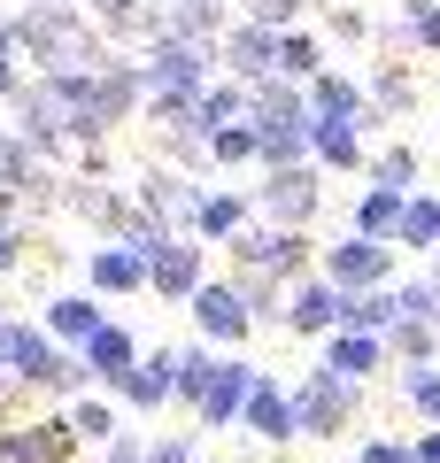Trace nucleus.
Segmentation results:
<instances>
[{"instance_id":"2","label":"nucleus","mask_w":440,"mask_h":463,"mask_svg":"<svg viewBox=\"0 0 440 463\" xmlns=\"http://www.w3.org/2000/svg\"><path fill=\"white\" fill-rule=\"evenodd\" d=\"M317 263H325V248H317L310 232H286V224H247L240 240H232V270H240V279L293 286V279H310Z\"/></svg>"},{"instance_id":"45","label":"nucleus","mask_w":440,"mask_h":463,"mask_svg":"<svg viewBox=\"0 0 440 463\" xmlns=\"http://www.w3.org/2000/svg\"><path fill=\"white\" fill-rule=\"evenodd\" d=\"M425 279H433V286H440V255H433V270H425Z\"/></svg>"},{"instance_id":"37","label":"nucleus","mask_w":440,"mask_h":463,"mask_svg":"<svg viewBox=\"0 0 440 463\" xmlns=\"http://www.w3.org/2000/svg\"><path fill=\"white\" fill-rule=\"evenodd\" d=\"M356 463H417V448H409V432H363Z\"/></svg>"},{"instance_id":"44","label":"nucleus","mask_w":440,"mask_h":463,"mask_svg":"<svg viewBox=\"0 0 440 463\" xmlns=\"http://www.w3.org/2000/svg\"><path fill=\"white\" fill-rule=\"evenodd\" d=\"M16 394H24V386H16V379H8V371H0V410H8V402H16Z\"/></svg>"},{"instance_id":"23","label":"nucleus","mask_w":440,"mask_h":463,"mask_svg":"<svg viewBox=\"0 0 440 463\" xmlns=\"http://www.w3.org/2000/svg\"><path fill=\"white\" fill-rule=\"evenodd\" d=\"M402 209H409V194H394V185H363L356 209H348V232H363V240H394V232H402Z\"/></svg>"},{"instance_id":"34","label":"nucleus","mask_w":440,"mask_h":463,"mask_svg":"<svg viewBox=\"0 0 440 463\" xmlns=\"http://www.w3.org/2000/svg\"><path fill=\"white\" fill-rule=\"evenodd\" d=\"M394 39H417L425 54H440V0H409L402 8V32Z\"/></svg>"},{"instance_id":"12","label":"nucleus","mask_w":440,"mask_h":463,"mask_svg":"<svg viewBox=\"0 0 440 463\" xmlns=\"http://www.w3.org/2000/svg\"><path fill=\"white\" fill-rule=\"evenodd\" d=\"M240 432L255 448H293V440H301V425H293V379L263 371L255 394H247V410H240Z\"/></svg>"},{"instance_id":"16","label":"nucleus","mask_w":440,"mask_h":463,"mask_svg":"<svg viewBox=\"0 0 440 463\" xmlns=\"http://www.w3.org/2000/svg\"><path fill=\"white\" fill-rule=\"evenodd\" d=\"M325 371H340V379H356V386H371L378 371H394V347H387V332H332L325 340V355H317Z\"/></svg>"},{"instance_id":"27","label":"nucleus","mask_w":440,"mask_h":463,"mask_svg":"<svg viewBox=\"0 0 440 463\" xmlns=\"http://www.w3.org/2000/svg\"><path fill=\"white\" fill-rule=\"evenodd\" d=\"M394 248L440 255V201H433V194H409V209H402V232H394Z\"/></svg>"},{"instance_id":"8","label":"nucleus","mask_w":440,"mask_h":463,"mask_svg":"<svg viewBox=\"0 0 440 463\" xmlns=\"http://www.w3.org/2000/svg\"><path fill=\"white\" fill-rule=\"evenodd\" d=\"M85 432L70 410H47V417H16L0 425V463H78Z\"/></svg>"},{"instance_id":"13","label":"nucleus","mask_w":440,"mask_h":463,"mask_svg":"<svg viewBox=\"0 0 440 463\" xmlns=\"http://www.w3.org/2000/svg\"><path fill=\"white\" fill-rule=\"evenodd\" d=\"M16 132L32 139V147L47 155V163L70 147V109H62V93H54L47 78H32V85L16 93Z\"/></svg>"},{"instance_id":"26","label":"nucleus","mask_w":440,"mask_h":463,"mask_svg":"<svg viewBox=\"0 0 440 463\" xmlns=\"http://www.w3.org/2000/svg\"><path fill=\"white\" fill-rule=\"evenodd\" d=\"M387 347H394V371H433L440 364V325H394L387 332Z\"/></svg>"},{"instance_id":"15","label":"nucleus","mask_w":440,"mask_h":463,"mask_svg":"<svg viewBox=\"0 0 440 463\" xmlns=\"http://www.w3.org/2000/svg\"><path fill=\"white\" fill-rule=\"evenodd\" d=\"M116 402H124L131 417H163L170 402H178V347H147V364L116 386Z\"/></svg>"},{"instance_id":"40","label":"nucleus","mask_w":440,"mask_h":463,"mask_svg":"<svg viewBox=\"0 0 440 463\" xmlns=\"http://www.w3.org/2000/svg\"><path fill=\"white\" fill-rule=\"evenodd\" d=\"M93 463H147V432H131V425H124V432H116V440L100 448Z\"/></svg>"},{"instance_id":"28","label":"nucleus","mask_w":440,"mask_h":463,"mask_svg":"<svg viewBox=\"0 0 440 463\" xmlns=\"http://www.w3.org/2000/svg\"><path fill=\"white\" fill-rule=\"evenodd\" d=\"M70 417H78L85 448H109L116 432H124V402H116V394H85V402H70Z\"/></svg>"},{"instance_id":"30","label":"nucleus","mask_w":440,"mask_h":463,"mask_svg":"<svg viewBox=\"0 0 440 463\" xmlns=\"http://www.w3.org/2000/svg\"><path fill=\"white\" fill-rule=\"evenodd\" d=\"M409 100H417V78H409L402 62H378L371 70V109L378 116H409Z\"/></svg>"},{"instance_id":"46","label":"nucleus","mask_w":440,"mask_h":463,"mask_svg":"<svg viewBox=\"0 0 440 463\" xmlns=\"http://www.w3.org/2000/svg\"><path fill=\"white\" fill-rule=\"evenodd\" d=\"M209 463H240V456H209Z\"/></svg>"},{"instance_id":"5","label":"nucleus","mask_w":440,"mask_h":463,"mask_svg":"<svg viewBox=\"0 0 440 463\" xmlns=\"http://www.w3.org/2000/svg\"><path fill=\"white\" fill-rule=\"evenodd\" d=\"M255 332H263V325H255V301H247V279H209V286L194 294V340L240 355Z\"/></svg>"},{"instance_id":"36","label":"nucleus","mask_w":440,"mask_h":463,"mask_svg":"<svg viewBox=\"0 0 440 463\" xmlns=\"http://www.w3.org/2000/svg\"><path fill=\"white\" fill-rule=\"evenodd\" d=\"M147 463H209L201 432H147Z\"/></svg>"},{"instance_id":"10","label":"nucleus","mask_w":440,"mask_h":463,"mask_svg":"<svg viewBox=\"0 0 440 463\" xmlns=\"http://www.w3.org/2000/svg\"><path fill=\"white\" fill-rule=\"evenodd\" d=\"M255 379H263V364H247V355H216L209 394H201V410H194V432H240V410H247V394H255Z\"/></svg>"},{"instance_id":"3","label":"nucleus","mask_w":440,"mask_h":463,"mask_svg":"<svg viewBox=\"0 0 440 463\" xmlns=\"http://www.w3.org/2000/svg\"><path fill=\"white\" fill-rule=\"evenodd\" d=\"M16 47L32 54V62L54 70H100V47H93V24L78 16V8H32V16L16 24Z\"/></svg>"},{"instance_id":"20","label":"nucleus","mask_w":440,"mask_h":463,"mask_svg":"<svg viewBox=\"0 0 440 463\" xmlns=\"http://www.w3.org/2000/svg\"><path fill=\"white\" fill-rule=\"evenodd\" d=\"M225 62L240 85H263L278 78V32H263V24H240V32H225Z\"/></svg>"},{"instance_id":"25","label":"nucleus","mask_w":440,"mask_h":463,"mask_svg":"<svg viewBox=\"0 0 440 463\" xmlns=\"http://www.w3.org/2000/svg\"><path fill=\"white\" fill-rule=\"evenodd\" d=\"M417 170H425V155L409 147V139H387V147L371 155L363 178H371V185H394V194H417Z\"/></svg>"},{"instance_id":"7","label":"nucleus","mask_w":440,"mask_h":463,"mask_svg":"<svg viewBox=\"0 0 440 463\" xmlns=\"http://www.w3.org/2000/svg\"><path fill=\"white\" fill-rule=\"evenodd\" d=\"M317 209H325V170H317V163L263 170V185H255V216H263V224L310 232V224H317Z\"/></svg>"},{"instance_id":"17","label":"nucleus","mask_w":440,"mask_h":463,"mask_svg":"<svg viewBox=\"0 0 440 463\" xmlns=\"http://www.w3.org/2000/svg\"><path fill=\"white\" fill-rule=\"evenodd\" d=\"M310 116H325V124H387V116L371 109V85H356L348 70H325V78H310Z\"/></svg>"},{"instance_id":"18","label":"nucleus","mask_w":440,"mask_h":463,"mask_svg":"<svg viewBox=\"0 0 440 463\" xmlns=\"http://www.w3.org/2000/svg\"><path fill=\"white\" fill-rule=\"evenodd\" d=\"M85 294H147V248L100 240V248L85 255Z\"/></svg>"},{"instance_id":"41","label":"nucleus","mask_w":440,"mask_h":463,"mask_svg":"<svg viewBox=\"0 0 440 463\" xmlns=\"http://www.w3.org/2000/svg\"><path fill=\"white\" fill-rule=\"evenodd\" d=\"M24 270V224H0V279Z\"/></svg>"},{"instance_id":"11","label":"nucleus","mask_w":440,"mask_h":463,"mask_svg":"<svg viewBox=\"0 0 440 463\" xmlns=\"http://www.w3.org/2000/svg\"><path fill=\"white\" fill-rule=\"evenodd\" d=\"M340 325H348V294L325 279V270H310V279L286 286V332L293 340H332Z\"/></svg>"},{"instance_id":"43","label":"nucleus","mask_w":440,"mask_h":463,"mask_svg":"<svg viewBox=\"0 0 440 463\" xmlns=\"http://www.w3.org/2000/svg\"><path fill=\"white\" fill-rule=\"evenodd\" d=\"M409 448H417V463H440V425H417V432H409Z\"/></svg>"},{"instance_id":"42","label":"nucleus","mask_w":440,"mask_h":463,"mask_svg":"<svg viewBox=\"0 0 440 463\" xmlns=\"http://www.w3.org/2000/svg\"><path fill=\"white\" fill-rule=\"evenodd\" d=\"M332 32L340 39H371V16H363V8H332Z\"/></svg>"},{"instance_id":"38","label":"nucleus","mask_w":440,"mask_h":463,"mask_svg":"<svg viewBox=\"0 0 440 463\" xmlns=\"http://www.w3.org/2000/svg\"><path fill=\"white\" fill-rule=\"evenodd\" d=\"M16 54H24V47H16V24H0V100H16V93H24V78H16Z\"/></svg>"},{"instance_id":"32","label":"nucleus","mask_w":440,"mask_h":463,"mask_svg":"<svg viewBox=\"0 0 440 463\" xmlns=\"http://www.w3.org/2000/svg\"><path fill=\"white\" fill-rule=\"evenodd\" d=\"M394 386H402V402H409L417 425H440V364L433 371H394Z\"/></svg>"},{"instance_id":"14","label":"nucleus","mask_w":440,"mask_h":463,"mask_svg":"<svg viewBox=\"0 0 440 463\" xmlns=\"http://www.w3.org/2000/svg\"><path fill=\"white\" fill-rule=\"evenodd\" d=\"M78 355H85V371H93V386H100V394H116V386H124L131 371L147 364V347H139V332H131V325H116V317H109V325H100L93 340L78 347Z\"/></svg>"},{"instance_id":"29","label":"nucleus","mask_w":440,"mask_h":463,"mask_svg":"<svg viewBox=\"0 0 440 463\" xmlns=\"http://www.w3.org/2000/svg\"><path fill=\"white\" fill-rule=\"evenodd\" d=\"M394 325H402L394 286H378V294H348V332H394Z\"/></svg>"},{"instance_id":"1","label":"nucleus","mask_w":440,"mask_h":463,"mask_svg":"<svg viewBox=\"0 0 440 463\" xmlns=\"http://www.w3.org/2000/svg\"><path fill=\"white\" fill-rule=\"evenodd\" d=\"M356 417H363L356 379H340L325 364H310L293 379V425H301V440H356Z\"/></svg>"},{"instance_id":"19","label":"nucleus","mask_w":440,"mask_h":463,"mask_svg":"<svg viewBox=\"0 0 440 463\" xmlns=\"http://www.w3.org/2000/svg\"><path fill=\"white\" fill-rule=\"evenodd\" d=\"M39 325H47V340H62V347H85L100 325H109V317H100V294H85V286H78V294H54Z\"/></svg>"},{"instance_id":"33","label":"nucleus","mask_w":440,"mask_h":463,"mask_svg":"<svg viewBox=\"0 0 440 463\" xmlns=\"http://www.w3.org/2000/svg\"><path fill=\"white\" fill-rule=\"evenodd\" d=\"M209 163H216V170H232V163H263V132H255V124L209 132Z\"/></svg>"},{"instance_id":"6","label":"nucleus","mask_w":440,"mask_h":463,"mask_svg":"<svg viewBox=\"0 0 440 463\" xmlns=\"http://www.w3.org/2000/svg\"><path fill=\"white\" fill-rule=\"evenodd\" d=\"M131 201H139V216H147L155 232H194V224H201V201H209V185H201L194 170L155 163V170H139Z\"/></svg>"},{"instance_id":"24","label":"nucleus","mask_w":440,"mask_h":463,"mask_svg":"<svg viewBox=\"0 0 440 463\" xmlns=\"http://www.w3.org/2000/svg\"><path fill=\"white\" fill-rule=\"evenodd\" d=\"M216 355H225V347H209V340H186V347H178V410H186V417H194V410H201V394H209Z\"/></svg>"},{"instance_id":"39","label":"nucleus","mask_w":440,"mask_h":463,"mask_svg":"<svg viewBox=\"0 0 440 463\" xmlns=\"http://www.w3.org/2000/svg\"><path fill=\"white\" fill-rule=\"evenodd\" d=\"M293 8H301V0H247V24H263V32H286Z\"/></svg>"},{"instance_id":"21","label":"nucleus","mask_w":440,"mask_h":463,"mask_svg":"<svg viewBox=\"0 0 440 463\" xmlns=\"http://www.w3.org/2000/svg\"><path fill=\"white\" fill-rule=\"evenodd\" d=\"M247 216H255V194H225V185H209L194 240H201V248H232V240L247 232Z\"/></svg>"},{"instance_id":"4","label":"nucleus","mask_w":440,"mask_h":463,"mask_svg":"<svg viewBox=\"0 0 440 463\" xmlns=\"http://www.w3.org/2000/svg\"><path fill=\"white\" fill-rule=\"evenodd\" d=\"M147 294L170 301V309H194V294L209 286V248L194 232H147Z\"/></svg>"},{"instance_id":"22","label":"nucleus","mask_w":440,"mask_h":463,"mask_svg":"<svg viewBox=\"0 0 440 463\" xmlns=\"http://www.w3.org/2000/svg\"><path fill=\"white\" fill-rule=\"evenodd\" d=\"M310 163L325 170V178H348V170H371V147H363V124H325L317 116V147Z\"/></svg>"},{"instance_id":"31","label":"nucleus","mask_w":440,"mask_h":463,"mask_svg":"<svg viewBox=\"0 0 440 463\" xmlns=\"http://www.w3.org/2000/svg\"><path fill=\"white\" fill-rule=\"evenodd\" d=\"M278 78H325V47H317L310 32H278Z\"/></svg>"},{"instance_id":"35","label":"nucleus","mask_w":440,"mask_h":463,"mask_svg":"<svg viewBox=\"0 0 440 463\" xmlns=\"http://www.w3.org/2000/svg\"><path fill=\"white\" fill-rule=\"evenodd\" d=\"M394 301H402L409 325H440V286L433 279H402V286H394Z\"/></svg>"},{"instance_id":"9","label":"nucleus","mask_w":440,"mask_h":463,"mask_svg":"<svg viewBox=\"0 0 440 463\" xmlns=\"http://www.w3.org/2000/svg\"><path fill=\"white\" fill-rule=\"evenodd\" d=\"M317 270H325L340 294H378V286H402V279H394V240H363V232L332 240Z\"/></svg>"}]
</instances>
